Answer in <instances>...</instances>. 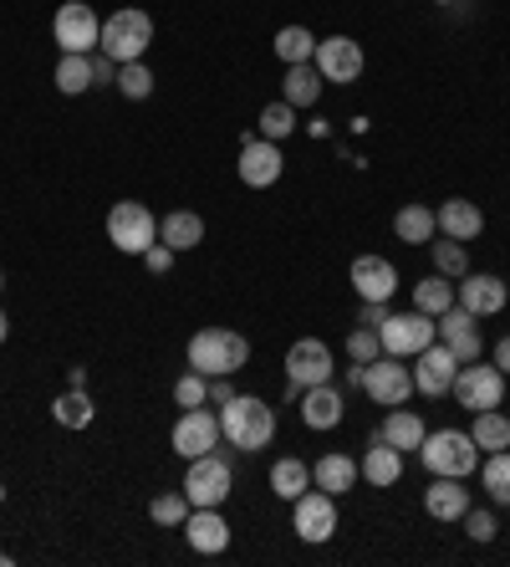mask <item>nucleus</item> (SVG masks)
<instances>
[{"mask_svg": "<svg viewBox=\"0 0 510 567\" xmlns=\"http://www.w3.org/2000/svg\"><path fill=\"white\" fill-rule=\"evenodd\" d=\"M220 435L225 445L256 455V450H266L275 440V410L256 394H236L230 404H220Z\"/></svg>", "mask_w": 510, "mask_h": 567, "instance_id": "f257e3e1", "label": "nucleus"}, {"mask_svg": "<svg viewBox=\"0 0 510 567\" xmlns=\"http://www.w3.org/2000/svg\"><path fill=\"white\" fill-rule=\"evenodd\" d=\"M246 363H250V343L236 328H199L189 338V369L205 373V379H225V373L236 379Z\"/></svg>", "mask_w": 510, "mask_h": 567, "instance_id": "f03ea898", "label": "nucleus"}, {"mask_svg": "<svg viewBox=\"0 0 510 567\" xmlns=\"http://www.w3.org/2000/svg\"><path fill=\"white\" fill-rule=\"evenodd\" d=\"M148 41H154V16L148 11H133V6H123V11H113L103 21V41H97V52L113 56V62H144Z\"/></svg>", "mask_w": 510, "mask_h": 567, "instance_id": "7ed1b4c3", "label": "nucleus"}, {"mask_svg": "<svg viewBox=\"0 0 510 567\" xmlns=\"http://www.w3.org/2000/svg\"><path fill=\"white\" fill-rule=\"evenodd\" d=\"M419 461L429 475H475L480 471V450H475L470 435H459V430H434V435H424L419 445Z\"/></svg>", "mask_w": 510, "mask_h": 567, "instance_id": "20e7f679", "label": "nucleus"}, {"mask_svg": "<svg viewBox=\"0 0 510 567\" xmlns=\"http://www.w3.org/2000/svg\"><path fill=\"white\" fill-rule=\"evenodd\" d=\"M107 240H113L123 256H144L158 240V215L148 210V205H138V199H118V205L107 210Z\"/></svg>", "mask_w": 510, "mask_h": 567, "instance_id": "39448f33", "label": "nucleus"}, {"mask_svg": "<svg viewBox=\"0 0 510 567\" xmlns=\"http://www.w3.org/2000/svg\"><path fill=\"white\" fill-rule=\"evenodd\" d=\"M449 394L459 399V410H470V414L500 410V404H506V373H500L496 363H480V358H475V363H459Z\"/></svg>", "mask_w": 510, "mask_h": 567, "instance_id": "423d86ee", "label": "nucleus"}, {"mask_svg": "<svg viewBox=\"0 0 510 567\" xmlns=\"http://www.w3.org/2000/svg\"><path fill=\"white\" fill-rule=\"evenodd\" d=\"M363 394L383 410H398L414 399V369H404V358L378 353L373 363H363Z\"/></svg>", "mask_w": 510, "mask_h": 567, "instance_id": "0eeeda50", "label": "nucleus"}, {"mask_svg": "<svg viewBox=\"0 0 510 567\" xmlns=\"http://www.w3.org/2000/svg\"><path fill=\"white\" fill-rule=\"evenodd\" d=\"M332 348L322 338H296L287 348V399H296L301 389H316V383H332Z\"/></svg>", "mask_w": 510, "mask_h": 567, "instance_id": "6e6552de", "label": "nucleus"}, {"mask_svg": "<svg viewBox=\"0 0 510 567\" xmlns=\"http://www.w3.org/2000/svg\"><path fill=\"white\" fill-rule=\"evenodd\" d=\"M230 486H236V475H230V461L225 455H199V461H189V471H184V496H189V506H225L230 502Z\"/></svg>", "mask_w": 510, "mask_h": 567, "instance_id": "1a4fd4ad", "label": "nucleus"}, {"mask_svg": "<svg viewBox=\"0 0 510 567\" xmlns=\"http://www.w3.org/2000/svg\"><path fill=\"white\" fill-rule=\"evenodd\" d=\"M378 338H383V353H393V358H419L429 343H439V328H434V317L429 312H393L388 322L378 328Z\"/></svg>", "mask_w": 510, "mask_h": 567, "instance_id": "9d476101", "label": "nucleus"}, {"mask_svg": "<svg viewBox=\"0 0 510 567\" xmlns=\"http://www.w3.org/2000/svg\"><path fill=\"white\" fill-rule=\"evenodd\" d=\"M291 532H296L301 542H332L337 537V496H327V491H301L296 502H291Z\"/></svg>", "mask_w": 510, "mask_h": 567, "instance_id": "9b49d317", "label": "nucleus"}, {"mask_svg": "<svg viewBox=\"0 0 510 567\" xmlns=\"http://www.w3.org/2000/svg\"><path fill=\"white\" fill-rule=\"evenodd\" d=\"M52 37H56V47H62V52L92 56V52H97V41H103V21H97V11H92V6L66 0L62 11H56V21H52Z\"/></svg>", "mask_w": 510, "mask_h": 567, "instance_id": "f8f14e48", "label": "nucleus"}, {"mask_svg": "<svg viewBox=\"0 0 510 567\" xmlns=\"http://www.w3.org/2000/svg\"><path fill=\"white\" fill-rule=\"evenodd\" d=\"M225 435H220V414H210L205 404L199 410H184L179 420H174V455H184V461H199V455H210V450H220Z\"/></svg>", "mask_w": 510, "mask_h": 567, "instance_id": "ddd939ff", "label": "nucleus"}, {"mask_svg": "<svg viewBox=\"0 0 510 567\" xmlns=\"http://www.w3.org/2000/svg\"><path fill=\"white\" fill-rule=\"evenodd\" d=\"M281 169H287V158H281V148H275L271 138H261V133H246V138H240V185L271 189L275 179H281Z\"/></svg>", "mask_w": 510, "mask_h": 567, "instance_id": "4468645a", "label": "nucleus"}, {"mask_svg": "<svg viewBox=\"0 0 510 567\" xmlns=\"http://www.w3.org/2000/svg\"><path fill=\"white\" fill-rule=\"evenodd\" d=\"M434 328H439V343L459 358V363H475L485 353V338H480V317L465 312V307H445V312L434 317Z\"/></svg>", "mask_w": 510, "mask_h": 567, "instance_id": "2eb2a0df", "label": "nucleus"}, {"mask_svg": "<svg viewBox=\"0 0 510 567\" xmlns=\"http://www.w3.org/2000/svg\"><path fill=\"white\" fill-rule=\"evenodd\" d=\"M316 72H322V82H337V87H347V82L363 78V47H357L353 37H327L316 41Z\"/></svg>", "mask_w": 510, "mask_h": 567, "instance_id": "dca6fc26", "label": "nucleus"}, {"mask_svg": "<svg viewBox=\"0 0 510 567\" xmlns=\"http://www.w3.org/2000/svg\"><path fill=\"white\" fill-rule=\"evenodd\" d=\"M455 302L475 317H496L500 307L510 302V287L500 277H485V271H465V277L455 281Z\"/></svg>", "mask_w": 510, "mask_h": 567, "instance_id": "f3484780", "label": "nucleus"}, {"mask_svg": "<svg viewBox=\"0 0 510 567\" xmlns=\"http://www.w3.org/2000/svg\"><path fill=\"white\" fill-rule=\"evenodd\" d=\"M455 373H459V358L449 353L445 343H429L419 353V369H414V389L424 399H445L455 389Z\"/></svg>", "mask_w": 510, "mask_h": 567, "instance_id": "a211bd4d", "label": "nucleus"}, {"mask_svg": "<svg viewBox=\"0 0 510 567\" xmlns=\"http://www.w3.org/2000/svg\"><path fill=\"white\" fill-rule=\"evenodd\" d=\"M184 537L199 557H220L230 547V522L220 516V506H195L189 522H184Z\"/></svg>", "mask_w": 510, "mask_h": 567, "instance_id": "6ab92c4d", "label": "nucleus"}, {"mask_svg": "<svg viewBox=\"0 0 510 567\" xmlns=\"http://www.w3.org/2000/svg\"><path fill=\"white\" fill-rule=\"evenodd\" d=\"M342 414H347V399H342L337 383L301 389V420H306V430H337Z\"/></svg>", "mask_w": 510, "mask_h": 567, "instance_id": "aec40b11", "label": "nucleus"}, {"mask_svg": "<svg viewBox=\"0 0 510 567\" xmlns=\"http://www.w3.org/2000/svg\"><path fill=\"white\" fill-rule=\"evenodd\" d=\"M353 287H357L363 302H393L398 271H393V261H383V256H357L353 261Z\"/></svg>", "mask_w": 510, "mask_h": 567, "instance_id": "412c9836", "label": "nucleus"}, {"mask_svg": "<svg viewBox=\"0 0 510 567\" xmlns=\"http://www.w3.org/2000/svg\"><path fill=\"white\" fill-rule=\"evenodd\" d=\"M424 512H429L434 522H459V516L470 512L465 481H459V475H434V486L424 491Z\"/></svg>", "mask_w": 510, "mask_h": 567, "instance_id": "4be33fe9", "label": "nucleus"}, {"mask_svg": "<svg viewBox=\"0 0 510 567\" xmlns=\"http://www.w3.org/2000/svg\"><path fill=\"white\" fill-rule=\"evenodd\" d=\"M357 471H363V481L367 486H398V481H404V450H393L388 440H378L373 435V445H367V455H363V465H357Z\"/></svg>", "mask_w": 510, "mask_h": 567, "instance_id": "5701e85b", "label": "nucleus"}, {"mask_svg": "<svg viewBox=\"0 0 510 567\" xmlns=\"http://www.w3.org/2000/svg\"><path fill=\"white\" fill-rule=\"evenodd\" d=\"M439 230H445L449 240H475L485 230V215H480V205H475V199H445V205H439Z\"/></svg>", "mask_w": 510, "mask_h": 567, "instance_id": "b1692460", "label": "nucleus"}, {"mask_svg": "<svg viewBox=\"0 0 510 567\" xmlns=\"http://www.w3.org/2000/svg\"><path fill=\"white\" fill-rule=\"evenodd\" d=\"M158 240H164L174 256H179V251H195L199 240H205V220H199L195 210H169L164 220H158Z\"/></svg>", "mask_w": 510, "mask_h": 567, "instance_id": "393cba45", "label": "nucleus"}, {"mask_svg": "<svg viewBox=\"0 0 510 567\" xmlns=\"http://www.w3.org/2000/svg\"><path fill=\"white\" fill-rule=\"evenodd\" d=\"M357 461H347V455H337V450H332V455H322V461L312 465V486H322L327 491V496H342V491H353L357 486Z\"/></svg>", "mask_w": 510, "mask_h": 567, "instance_id": "a878e982", "label": "nucleus"}, {"mask_svg": "<svg viewBox=\"0 0 510 567\" xmlns=\"http://www.w3.org/2000/svg\"><path fill=\"white\" fill-rule=\"evenodd\" d=\"M316 97H322V72H316V62H296V66H287V82H281V103H291V107H312Z\"/></svg>", "mask_w": 510, "mask_h": 567, "instance_id": "bb28decb", "label": "nucleus"}, {"mask_svg": "<svg viewBox=\"0 0 510 567\" xmlns=\"http://www.w3.org/2000/svg\"><path fill=\"white\" fill-rule=\"evenodd\" d=\"M424 435H429V430H424V420L414 410H404V404H398V410L383 420V430H378V440H388V445L404 450V455H408V450H419Z\"/></svg>", "mask_w": 510, "mask_h": 567, "instance_id": "cd10ccee", "label": "nucleus"}, {"mask_svg": "<svg viewBox=\"0 0 510 567\" xmlns=\"http://www.w3.org/2000/svg\"><path fill=\"white\" fill-rule=\"evenodd\" d=\"M434 230H439V215L429 205H404V210L393 215V236L408 240V246H429Z\"/></svg>", "mask_w": 510, "mask_h": 567, "instance_id": "c85d7f7f", "label": "nucleus"}, {"mask_svg": "<svg viewBox=\"0 0 510 567\" xmlns=\"http://www.w3.org/2000/svg\"><path fill=\"white\" fill-rule=\"evenodd\" d=\"M271 491L281 502H296L301 491H312V465L296 461V455H281V461L271 465Z\"/></svg>", "mask_w": 510, "mask_h": 567, "instance_id": "c756f323", "label": "nucleus"}, {"mask_svg": "<svg viewBox=\"0 0 510 567\" xmlns=\"http://www.w3.org/2000/svg\"><path fill=\"white\" fill-rule=\"evenodd\" d=\"M92 414H97V404H92L87 389H66V394L52 399V420L62 424V430H87Z\"/></svg>", "mask_w": 510, "mask_h": 567, "instance_id": "7c9ffc66", "label": "nucleus"}, {"mask_svg": "<svg viewBox=\"0 0 510 567\" xmlns=\"http://www.w3.org/2000/svg\"><path fill=\"white\" fill-rule=\"evenodd\" d=\"M470 440H475V450H485V455L510 450V420L500 410H480L475 424H470Z\"/></svg>", "mask_w": 510, "mask_h": 567, "instance_id": "2f4dec72", "label": "nucleus"}, {"mask_svg": "<svg viewBox=\"0 0 510 567\" xmlns=\"http://www.w3.org/2000/svg\"><path fill=\"white\" fill-rule=\"evenodd\" d=\"M52 82H56V93H66V97L87 93V87H92V56L62 52V62H56V72H52Z\"/></svg>", "mask_w": 510, "mask_h": 567, "instance_id": "473e14b6", "label": "nucleus"}, {"mask_svg": "<svg viewBox=\"0 0 510 567\" xmlns=\"http://www.w3.org/2000/svg\"><path fill=\"white\" fill-rule=\"evenodd\" d=\"M275 56H281L287 66L312 62V56H316V37L306 27H281V31H275Z\"/></svg>", "mask_w": 510, "mask_h": 567, "instance_id": "72a5a7b5", "label": "nucleus"}, {"mask_svg": "<svg viewBox=\"0 0 510 567\" xmlns=\"http://www.w3.org/2000/svg\"><path fill=\"white\" fill-rule=\"evenodd\" d=\"M414 307H419V312H429V317H439L445 307H455V281L439 277V271H434V277H424L419 287H414Z\"/></svg>", "mask_w": 510, "mask_h": 567, "instance_id": "f704fd0d", "label": "nucleus"}, {"mask_svg": "<svg viewBox=\"0 0 510 567\" xmlns=\"http://www.w3.org/2000/svg\"><path fill=\"white\" fill-rule=\"evenodd\" d=\"M480 475H485V491H490V502H496V506H510V450H496V455L480 465Z\"/></svg>", "mask_w": 510, "mask_h": 567, "instance_id": "c9c22d12", "label": "nucleus"}, {"mask_svg": "<svg viewBox=\"0 0 510 567\" xmlns=\"http://www.w3.org/2000/svg\"><path fill=\"white\" fill-rule=\"evenodd\" d=\"M434 271L449 281H459L465 271H470V251H465V240H434Z\"/></svg>", "mask_w": 510, "mask_h": 567, "instance_id": "e433bc0d", "label": "nucleus"}, {"mask_svg": "<svg viewBox=\"0 0 510 567\" xmlns=\"http://www.w3.org/2000/svg\"><path fill=\"white\" fill-rule=\"evenodd\" d=\"M189 512H195V506H189V496H184V491H164V496H154V502H148V516H154L158 527H184V522H189Z\"/></svg>", "mask_w": 510, "mask_h": 567, "instance_id": "4c0bfd02", "label": "nucleus"}, {"mask_svg": "<svg viewBox=\"0 0 510 567\" xmlns=\"http://www.w3.org/2000/svg\"><path fill=\"white\" fill-rule=\"evenodd\" d=\"M113 87H118L128 103H144V97L154 93V72H148L144 62H123V66H118V82H113Z\"/></svg>", "mask_w": 510, "mask_h": 567, "instance_id": "58836bf2", "label": "nucleus"}, {"mask_svg": "<svg viewBox=\"0 0 510 567\" xmlns=\"http://www.w3.org/2000/svg\"><path fill=\"white\" fill-rule=\"evenodd\" d=\"M261 138H271V144H281L287 133H296V107L291 103H271V107H261Z\"/></svg>", "mask_w": 510, "mask_h": 567, "instance_id": "ea45409f", "label": "nucleus"}, {"mask_svg": "<svg viewBox=\"0 0 510 567\" xmlns=\"http://www.w3.org/2000/svg\"><path fill=\"white\" fill-rule=\"evenodd\" d=\"M174 404H179V410H199V404H210V379H205V373H179V379H174Z\"/></svg>", "mask_w": 510, "mask_h": 567, "instance_id": "a19ab883", "label": "nucleus"}, {"mask_svg": "<svg viewBox=\"0 0 510 567\" xmlns=\"http://www.w3.org/2000/svg\"><path fill=\"white\" fill-rule=\"evenodd\" d=\"M378 353H383L378 328H353L347 332V358H353V363H373Z\"/></svg>", "mask_w": 510, "mask_h": 567, "instance_id": "79ce46f5", "label": "nucleus"}, {"mask_svg": "<svg viewBox=\"0 0 510 567\" xmlns=\"http://www.w3.org/2000/svg\"><path fill=\"white\" fill-rule=\"evenodd\" d=\"M459 522H465V537H470V542H496V516H490V512H475V506H470Z\"/></svg>", "mask_w": 510, "mask_h": 567, "instance_id": "37998d69", "label": "nucleus"}, {"mask_svg": "<svg viewBox=\"0 0 510 567\" xmlns=\"http://www.w3.org/2000/svg\"><path fill=\"white\" fill-rule=\"evenodd\" d=\"M144 266H148V271H154V277H164V271H169V266H174V251H169V246H164V240H154V246H148V251H144Z\"/></svg>", "mask_w": 510, "mask_h": 567, "instance_id": "c03bdc74", "label": "nucleus"}, {"mask_svg": "<svg viewBox=\"0 0 510 567\" xmlns=\"http://www.w3.org/2000/svg\"><path fill=\"white\" fill-rule=\"evenodd\" d=\"M107 82H118V62L113 56H92V87H107Z\"/></svg>", "mask_w": 510, "mask_h": 567, "instance_id": "a18cd8bd", "label": "nucleus"}, {"mask_svg": "<svg viewBox=\"0 0 510 567\" xmlns=\"http://www.w3.org/2000/svg\"><path fill=\"white\" fill-rule=\"evenodd\" d=\"M388 302H363V312H357V328H383L388 322Z\"/></svg>", "mask_w": 510, "mask_h": 567, "instance_id": "49530a36", "label": "nucleus"}, {"mask_svg": "<svg viewBox=\"0 0 510 567\" xmlns=\"http://www.w3.org/2000/svg\"><path fill=\"white\" fill-rule=\"evenodd\" d=\"M236 399V383H230V373L225 379H210V404H230Z\"/></svg>", "mask_w": 510, "mask_h": 567, "instance_id": "de8ad7c7", "label": "nucleus"}, {"mask_svg": "<svg viewBox=\"0 0 510 567\" xmlns=\"http://www.w3.org/2000/svg\"><path fill=\"white\" fill-rule=\"evenodd\" d=\"M496 369L510 379V338H500V343H496Z\"/></svg>", "mask_w": 510, "mask_h": 567, "instance_id": "09e8293b", "label": "nucleus"}, {"mask_svg": "<svg viewBox=\"0 0 510 567\" xmlns=\"http://www.w3.org/2000/svg\"><path fill=\"white\" fill-rule=\"evenodd\" d=\"M66 389H87V369H66Z\"/></svg>", "mask_w": 510, "mask_h": 567, "instance_id": "8fccbe9b", "label": "nucleus"}, {"mask_svg": "<svg viewBox=\"0 0 510 567\" xmlns=\"http://www.w3.org/2000/svg\"><path fill=\"white\" fill-rule=\"evenodd\" d=\"M6 338H11V317L0 312V343H6Z\"/></svg>", "mask_w": 510, "mask_h": 567, "instance_id": "3c124183", "label": "nucleus"}, {"mask_svg": "<svg viewBox=\"0 0 510 567\" xmlns=\"http://www.w3.org/2000/svg\"><path fill=\"white\" fill-rule=\"evenodd\" d=\"M6 563H11V553H0V567H6Z\"/></svg>", "mask_w": 510, "mask_h": 567, "instance_id": "603ef678", "label": "nucleus"}, {"mask_svg": "<svg viewBox=\"0 0 510 567\" xmlns=\"http://www.w3.org/2000/svg\"><path fill=\"white\" fill-rule=\"evenodd\" d=\"M434 6H455V0H434Z\"/></svg>", "mask_w": 510, "mask_h": 567, "instance_id": "864d4df0", "label": "nucleus"}, {"mask_svg": "<svg viewBox=\"0 0 510 567\" xmlns=\"http://www.w3.org/2000/svg\"><path fill=\"white\" fill-rule=\"evenodd\" d=\"M0 502H6V486H0Z\"/></svg>", "mask_w": 510, "mask_h": 567, "instance_id": "5fc2aeb1", "label": "nucleus"}, {"mask_svg": "<svg viewBox=\"0 0 510 567\" xmlns=\"http://www.w3.org/2000/svg\"><path fill=\"white\" fill-rule=\"evenodd\" d=\"M0 287H6V271H0Z\"/></svg>", "mask_w": 510, "mask_h": 567, "instance_id": "6e6d98bb", "label": "nucleus"}, {"mask_svg": "<svg viewBox=\"0 0 510 567\" xmlns=\"http://www.w3.org/2000/svg\"><path fill=\"white\" fill-rule=\"evenodd\" d=\"M506 399H510V389H506Z\"/></svg>", "mask_w": 510, "mask_h": 567, "instance_id": "4d7b16f0", "label": "nucleus"}]
</instances>
